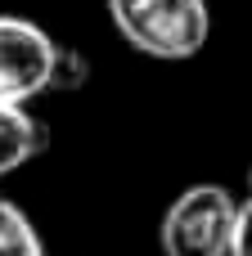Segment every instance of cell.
<instances>
[{
    "instance_id": "52a82bcc",
    "label": "cell",
    "mask_w": 252,
    "mask_h": 256,
    "mask_svg": "<svg viewBox=\"0 0 252 256\" xmlns=\"http://www.w3.org/2000/svg\"><path fill=\"white\" fill-rule=\"evenodd\" d=\"M230 256H252V198L239 202V220H234V243Z\"/></svg>"
},
{
    "instance_id": "8992f818",
    "label": "cell",
    "mask_w": 252,
    "mask_h": 256,
    "mask_svg": "<svg viewBox=\"0 0 252 256\" xmlns=\"http://www.w3.org/2000/svg\"><path fill=\"white\" fill-rule=\"evenodd\" d=\"M86 76H90V63H86L77 50H63V45H59L54 72H50V90H77V86H86Z\"/></svg>"
},
{
    "instance_id": "3957f363",
    "label": "cell",
    "mask_w": 252,
    "mask_h": 256,
    "mask_svg": "<svg viewBox=\"0 0 252 256\" xmlns=\"http://www.w3.org/2000/svg\"><path fill=\"white\" fill-rule=\"evenodd\" d=\"M59 40L32 18L0 14V104H32L50 90Z\"/></svg>"
},
{
    "instance_id": "277c9868",
    "label": "cell",
    "mask_w": 252,
    "mask_h": 256,
    "mask_svg": "<svg viewBox=\"0 0 252 256\" xmlns=\"http://www.w3.org/2000/svg\"><path fill=\"white\" fill-rule=\"evenodd\" d=\"M50 148V126L27 112V104H0V180L36 162Z\"/></svg>"
},
{
    "instance_id": "5b68a950",
    "label": "cell",
    "mask_w": 252,
    "mask_h": 256,
    "mask_svg": "<svg viewBox=\"0 0 252 256\" xmlns=\"http://www.w3.org/2000/svg\"><path fill=\"white\" fill-rule=\"evenodd\" d=\"M0 256H45L32 216L9 198H0Z\"/></svg>"
},
{
    "instance_id": "ba28073f",
    "label": "cell",
    "mask_w": 252,
    "mask_h": 256,
    "mask_svg": "<svg viewBox=\"0 0 252 256\" xmlns=\"http://www.w3.org/2000/svg\"><path fill=\"white\" fill-rule=\"evenodd\" d=\"M248 198H252V166H248Z\"/></svg>"
},
{
    "instance_id": "6da1fadb",
    "label": "cell",
    "mask_w": 252,
    "mask_h": 256,
    "mask_svg": "<svg viewBox=\"0 0 252 256\" xmlns=\"http://www.w3.org/2000/svg\"><path fill=\"white\" fill-rule=\"evenodd\" d=\"M108 18L131 50L162 63L194 58L212 36L207 0H108Z\"/></svg>"
},
{
    "instance_id": "7a4b0ae2",
    "label": "cell",
    "mask_w": 252,
    "mask_h": 256,
    "mask_svg": "<svg viewBox=\"0 0 252 256\" xmlns=\"http://www.w3.org/2000/svg\"><path fill=\"white\" fill-rule=\"evenodd\" d=\"M239 198L225 184H189L171 198L158 225L162 256H230Z\"/></svg>"
}]
</instances>
